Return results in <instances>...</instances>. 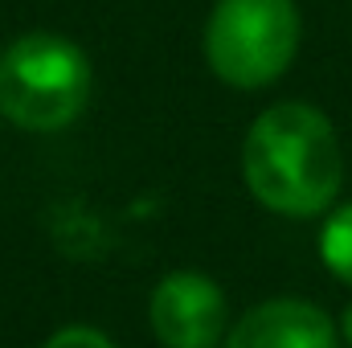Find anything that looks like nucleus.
Masks as SVG:
<instances>
[{
  "mask_svg": "<svg viewBox=\"0 0 352 348\" xmlns=\"http://www.w3.org/2000/svg\"><path fill=\"white\" fill-rule=\"evenodd\" d=\"M242 173L266 209L311 217L336 201L344 184V156L324 111L307 102H278L250 123Z\"/></svg>",
  "mask_w": 352,
  "mask_h": 348,
  "instance_id": "nucleus-1",
  "label": "nucleus"
},
{
  "mask_svg": "<svg viewBox=\"0 0 352 348\" xmlns=\"http://www.w3.org/2000/svg\"><path fill=\"white\" fill-rule=\"evenodd\" d=\"M299 50V12L291 0H217L205 54L221 83L242 90L270 87Z\"/></svg>",
  "mask_w": 352,
  "mask_h": 348,
  "instance_id": "nucleus-3",
  "label": "nucleus"
},
{
  "mask_svg": "<svg viewBox=\"0 0 352 348\" xmlns=\"http://www.w3.org/2000/svg\"><path fill=\"white\" fill-rule=\"evenodd\" d=\"M45 348H115V345H111L102 332L87 328V324H74V328H62V332H54Z\"/></svg>",
  "mask_w": 352,
  "mask_h": 348,
  "instance_id": "nucleus-7",
  "label": "nucleus"
},
{
  "mask_svg": "<svg viewBox=\"0 0 352 348\" xmlns=\"http://www.w3.org/2000/svg\"><path fill=\"white\" fill-rule=\"evenodd\" d=\"M226 348H336V324L307 299H270L234 324Z\"/></svg>",
  "mask_w": 352,
  "mask_h": 348,
  "instance_id": "nucleus-5",
  "label": "nucleus"
},
{
  "mask_svg": "<svg viewBox=\"0 0 352 348\" xmlns=\"http://www.w3.org/2000/svg\"><path fill=\"white\" fill-rule=\"evenodd\" d=\"M87 54L58 33H25L0 54V115L25 131H62L90 102Z\"/></svg>",
  "mask_w": 352,
  "mask_h": 348,
  "instance_id": "nucleus-2",
  "label": "nucleus"
},
{
  "mask_svg": "<svg viewBox=\"0 0 352 348\" xmlns=\"http://www.w3.org/2000/svg\"><path fill=\"white\" fill-rule=\"evenodd\" d=\"M320 259L340 283L352 287V201L328 217V226L320 234Z\"/></svg>",
  "mask_w": 352,
  "mask_h": 348,
  "instance_id": "nucleus-6",
  "label": "nucleus"
},
{
  "mask_svg": "<svg viewBox=\"0 0 352 348\" xmlns=\"http://www.w3.org/2000/svg\"><path fill=\"white\" fill-rule=\"evenodd\" d=\"M340 332H344V340L352 345V303H349V312H344V320H340Z\"/></svg>",
  "mask_w": 352,
  "mask_h": 348,
  "instance_id": "nucleus-8",
  "label": "nucleus"
},
{
  "mask_svg": "<svg viewBox=\"0 0 352 348\" xmlns=\"http://www.w3.org/2000/svg\"><path fill=\"white\" fill-rule=\"evenodd\" d=\"M152 332L164 348H217L226 336V295L197 270H176L152 291Z\"/></svg>",
  "mask_w": 352,
  "mask_h": 348,
  "instance_id": "nucleus-4",
  "label": "nucleus"
}]
</instances>
